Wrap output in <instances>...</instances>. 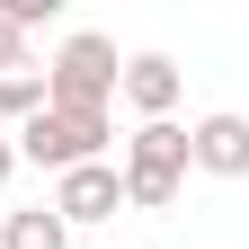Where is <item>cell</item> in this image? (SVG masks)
Returning <instances> with one entry per match:
<instances>
[{"instance_id": "cell-1", "label": "cell", "mask_w": 249, "mask_h": 249, "mask_svg": "<svg viewBox=\"0 0 249 249\" xmlns=\"http://www.w3.org/2000/svg\"><path fill=\"white\" fill-rule=\"evenodd\" d=\"M18 169L36 160V169H89V160H107V142H116V116H98V107H36L18 124Z\"/></svg>"}, {"instance_id": "cell-2", "label": "cell", "mask_w": 249, "mask_h": 249, "mask_svg": "<svg viewBox=\"0 0 249 249\" xmlns=\"http://www.w3.org/2000/svg\"><path fill=\"white\" fill-rule=\"evenodd\" d=\"M116 178H124V205H134V213H169L178 187H187V124H178V116H169V124H134Z\"/></svg>"}, {"instance_id": "cell-3", "label": "cell", "mask_w": 249, "mask_h": 249, "mask_svg": "<svg viewBox=\"0 0 249 249\" xmlns=\"http://www.w3.org/2000/svg\"><path fill=\"white\" fill-rule=\"evenodd\" d=\"M116 71H124V53H116V36H98V27H71V36L53 45V62H45V107H116Z\"/></svg>"}, {"instance_id": "cell-4", "label": "cell", "mask_w": 249, "mask_h": 249, "mask_svg": "<svg viewBox=\"0 0 249 249\" xmlns=\"http://www.w3.org/2000/svg\"><path fill=\"white\" fill-rule=\"evenodd\" d=\"M45 205L62 213V231H80V223H107V213H124V178H116V160H89V169H62Z\"/></svg>"}, {"instance_id": "cell-5", "label": "cell", "mask_w": 249, "mask_h": 249, "mask_svg": "<svg viewBox=\"0 0 249 249\" xmlns=\"http://www.w3.org/2000/svg\"><path fill=\"white\" fill-rule=\"evenodd\" d=\"M178 89H187V71L169 53H124V71H116V98L134 107L142 124H169L178 116Z\"/></svg>"}, {"instance_id": "cell-6", "label": "cell", "mask_w": 249, "mask_h": 249, "mask_svg": "<svg viewBox=\"0 0 249 249\" xmlns=\"http://www.w3.org/2000/svg\"><path fill=\"white\" fill-rule=\"evenodd\" d=\"M187 169H205V178H249V116L231 107H213L187 124Z\"/></svg>"}, {"instance_id": "cell-7", "label": "cell", "mask_w": 249, "mask_h": 249, "mask_svg": "<svg viewBox=\"0 0 249 249\" xmlns=\"http://www.w3.org/2000/svg\"><path fill=\"white\" fill-rule=\"evenodd\" d=\"M0 249H71V231H62L53 205H18L9 223H0Z\"/></svg>"}, {"instance_id": "cell-8", "label": "cell", "mask_w": 249, "mask_h": 249, "mask_svg": "<svg viewBox=\"0 0 249 249\" xmlns=\"http://www.w3.org/2000/svg\"><path fill=\"white\" fill-rule=\"evenodd\" d=\"M45 107V71L36 62H18V71H0V134H9V124H27Z\"/></svg>"}, {"instance_id": "cell-9", "label": "cell", "mask_w": 249, "mask_h": 249, "mask_svg": "<svg viewBox=\"0 0 249 249\" xmlns=\"http://www.w3.org/2000/svg\"><path fill=\"white\" fill-rule=\"evenodd\" d=\"M18 62H27V36H18L9 18H0V71H18Z\"/></svg>"}, {"instance_id": "cell-10", "label": "cell", "mask_w": 249, "mask_h": 249, "mask_svg": "<svg viewBox=\"0 0 249 249\" xmlns=\"http://www.w3.org/2000/svg\"><path fill=\"white\" fill-rule=\"evenodd\" d=\"M9 178H18V142L0 134V187H9Z\"/></svg>"}]
</instances>
